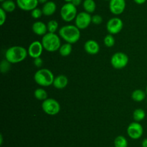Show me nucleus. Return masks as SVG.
<instances>
[{"instance_id":"nucleus-1","label":"nucleus","mask_w":147,"mask_h":147,"mask_svg":"<svg viewBox=\"0 0 147 147\" xmlns=\"http://www.w3.org/2000/svg\"><path fill=\"white\" fill-rule=\"evenodd\" d=\"M80 29L78 28L73 24L64 25L59 29V35L66 43L74 44L76 43L80 38Z\"/></svg>"},{"instance_id":"nucleus-2","label":"nucleus","mask_w":147,"mask_h":147,"mask_svg":"<svg viewBox=\"0 0 147 147\" xmlns=\"http://www.w3.org/2000/svg\"><path fill=\"white\" fill-rule=\"evenodd\" d=\"M28 52L26 48L20 46H14L9 48L5 52V59L11 64L20 63L27 58Z\"/></svg>"},{"instance_id":"nucleus-3","label":"nucleus","mask_w":147,"mask_h":147,"mask_svg":"<svg viewBox=\"0 0 147 147\" xmlns=\"http://www.w3.org/2000/svg\"><path fill=\"white\" fill-rule=\"evenodd\" d=\"M41 42L45 50L48 52L57 51L62 45L60 36L57 35L56 33H46L42 36Z\"/></svg>"},{"instance_id":"nucleus-4","label":"nucleus","mask_w":147,"mask_h":147,"mask_svg":"<svg viewBox=\"0 0 147 147\" xmlns=\"http://www.w3.org/2000/svg\"><path fill=\"white\" fill-rule=\"evenodd\" d=\"M34 82L38 85L44 87L53 84L55 76L53 72L48 69H40L34 75Z\"/></svg>"},{"instance_id":"nucleus-5","label":"nucleus","mask_w":147,"mask_h":147,"mask_svg":"<svg viewBox=\"0 0 147 147\" xmlns=\"http://www.w3.org/2000/svg\"><path fill=\"white\" fill-rule=\"evenodd\" d=\"M77 14V8L71 2L65 3L60 9V17L66 22L74 20Z\"/></svg>"},{"instance_id":"nucleus-6","label":"nucleus","mask_w":147,"mask_h":147,"mask_svg":"<svg viewBox=\"0 0 147 147\" xmlns=\"http://www.w3.org/2000/svg\"><path fill=\"white\" fill-rule=\"evenodd\" d=\"M42 110L49 115H56L60 111V105L56 99L53 98H47L42 101Z\"/></svg>"},{"instance_id":"nucleus-7","label":"nucleus","mask_w":147,"mask_h":147,"mask_svg":"<svg viewBox=\"0 0 147 147\" xmlns=\"http://www.w3.org/2000/svg\"><path fill=\"white\" fill-rule=\"evenodd\" d=\"M129 63V57L123 52H116L111 59V63L116 69H122L126 67Z\"/></svg>"},{"instance_id":"nucleus-8","label":"nucleus","mask_w":147,"mask_h":147,"mask_svg":"<svg viewBox=\"0 0 147 147\" xmlns=\"http://www.w3.org/2000/svg\"><path fill=\"white\" fill-rule=\"evenodd\" d=\"M92 22V16L86 12L78 13L75 19V25L80 30H85Z\"/></svg>"},{"instance_id":"nucleus-9","label":"nucleus","mask_w":147,"mask_h":147,"mask_svg":"<svg viewBox=\"0 0 147 147\" xmlns=\"http://www.w3.org/2000/svg\"><path fill=\"white\" fill-rule=\"evenodd\" d=\"M123 27V21L119 17H113L106 23V30L109 34L111 35H116L120 33Z\"/></svg>"},{"instance_id":"nucleus-10","label":"nucleus","mask_w":147,"mask_h":147,"mask_svg":"<svg viewBox=\"0 0 147 147\" xmlns=\"http://www.w3.org/2000/svg\"><path fill=\"white\" fill-rule=\"evenodd\" d=\"M144 133L143 126L139 122H132L127 128V134L132 139H139Z\"/></svg>"},{"instance_id":"nucleus-11","label":"nucleus","mask_w":147,"mask_h":147,"mask_svg":"<svg viewBox=\"0 0 147 147\" xmlns=\"http://www.w3.org/2000/svg\"><path fill=\"white\" fill-rule=\"evenodd\" d=\"M43 50H44V47H43L42 42L35 40L30 43L28 49H27V52H28L29 56L34 59L41 56V55L42 54Z\"/></svg>"},{"instance_id":"nucleus-12","label":"nucleus","mask_w":147,"mask_h":147,"mask_svg":"<svg viewBox=\"0 0 147 147\" xmlns=\"http://www.w3.org/2000/svg\"><path fill=\"white\" fill-rule=\"evenodd\" d=\"M126 6L125 0H111L109 1V10L115 15L122 14L126 9Z\"/></svg>"},{"instance_id":"nucleus-13","label":"nucleus","mask_w":147,"mask_h":147,"mask_svg":"<svg viewBox=\"0 0 147 147\" xmlns=\"http://www.w3.org/2000/svg\"><path fill=\"white\" fill-rule=\"evenodd\" d=\"M17 5L23 11H32L37 8L39 4L38 0H17Z\"/></svg>"},{"instance_id":"nucleus-14","label":"nucleus","mask_w":147,"mask_h":147,"mask_svg":"<svg viewBox=\"0 0 147 147\" xmlns=\"http://www.w3.org/2000/svg\"><path fill=\"white\" fill-rule=\"evenodd\" d=\"M84 50L90 55H96L100 50V46L98 43L94 40H88L85 43Z\"/></svg>"},{"instance_id":"nucleus-15","label":"nucleus","mask_w":147,"mask_h":147,"mask_svg":"<svg viewBox=\"0 0 147 147\" xmlns=\"http://www.w3.org/2000/svg\"><path fill=\"white\" fill-rule=\"evenodd\" d=\"M32 30L34 34L39 36H44L46 33H48L47 24L42 21L34 22L32 26Z\"/></svg>"},{"instance_id":"nucleus-16","label":"nucleus","mask_w":147,"mask_h":147,"mask_svg":"<svg viewBox=\"0 0 147 147\" xmlns=\"http://www.w3.org/2000/svg\"><path fill=\"white\" fill-rule=\"evenodd\" d=\"M68 84V79L65 75H58L55 77L54 82H53V86L57 89H64Z\"/></svg>"},{"instance_id":"nucleus-17","label":"nucleus","mask_w":147,"mask_h":147,"mask_svg":"<svg viewBox=\"0 0 147 147\" xmlns=\"http://www.w3.org/2000/svg\"><path fill=\"white\" fill-rule=\"evenodd\" d=\"M42 13L45 16L50 17V16L54 14L55 12H56L57 5H56L54 1H47L45 4H44L42 8Z\"/></svg>"},{"instance_id":"nucleus-18","label":"nucleus","mask_w":147,"mask_h":147,"mask_svg":"<svg viewBox=\"0 0 147 147\" xmlns=\"http://www.w3.org/2000/svg\"><path fill=\"white\" fill-rule=\"evenodd\" d=\"M17 7V3L14 2L13 0H5L1 2V7L6 12H12L15 10Z\"/></svg>"},{"instance_id":"nucleus-19","label":"nucleus","mask_w":147,"mask_h":147,"mask_svg":"<svg viewBox=\"0 0 147 147\" xmlns=\"http://www.w3.org/2000/svg\"><path fill=\"white\" fill-rule=\"evenodd\" d=\"M83 7L85 12L89 13H93L96 9V4L94 0H84Z\"/></svg>"},{"instance_id":"nucleus-20","label":"nucleus","mask_w":147,"mask_h":147,"mask_svg":"<svg viewBox=\"0 0 147 147\" xmlns=\"http://www.w3.org/2000/svg\"><path fill=\"white\" fill-rule=\"evenodd\" d=\"M58 50L60 56H63V57H67L72 53V50H73L72 44L68 43L62 44Z\"/></svg>"},{"instance_id":"nucleus-21","label":"nucleus","mask_w":147,"mask_h":147,"mask_svg":"<svg viewBox=\"0 0 147 147\" xmlns=\"http://www.w3.org/2000/svg\"><path fill=\"white\" fill-rule=\"evenodd\" d=\"M146 93L142 89H136L131 94V98L135 102H142L146 98Z\"/></svg>"},{"instance_id":"nucleus-22","label":"nucleus","mask_w":147,"mask_h":147,"mask_svg":"<svg viewBox=\"0 0 147 147\" xmlns=\"http://www.w3.org/2000/svg\"><path fill=\"white\" fill-rule=\"evenodd\" d=\"M146 117V112L143 109L141 108H137L134 111L133 113V118L134 121L136 122H141Z\"/></svg>"},{"instance_id":"nucleus-23","label":"nucleus","mask_w":147,"mask_h":147,"mask_svg":"<svg viewBox=\"0 0 147 147\" xmlns=\"http://www.w3.org/2000/svg\"><path fill=\"white\" fill-rule=\"evenodd\" d=\"M34 96L38 100L44 101L46 99H47V92H46L45 89L42 88H37L34 90Z\"/></svg>"},{"instance_id":"nucleus-24","label":"nucleus","mask_w":147,"mask_h":147,"mask_svg":"<svg viewBox=\"0 0 147 147\" xmlns=\"http://www.w3.org/2000/svg\"><path fill=\"white\" fill-rule=\"evenodd\" d=\"M114 147H128V141L123 135H118L114 140Z\"/></svg>"},{"instance_id":"nucleus-25","label":"nucleus","mask_w":147,"mask_h":147,"mask_svg":"<svg viewBox=\"0 0 147 147\" xmlns=\"http://www.w3.org/2000/svg\"><path fill=\"white\" fill-rule=\"evenodd\" d=\"M47 31L48 33H55L58 30L59 24L56 20H52L47 22Z\"/></svg>"},{"instance_id":"nucleus-26","label":"nucleus","mask_w":147,"mask_h":147,"mask_svg":"<svg viewBox=\"0 0 147 147\" xmlns=\"http://www.w3.org/2000/svg\"><path fill=\"white\" fill-rule=\"evenodd\" d=\"M115 38L113 37V35L111 34H108L106 35V37L103 39V43H104L105 46L108 48H111L113 47L115 45Z\"/></svg>"},{"instance_id":"nucleus-27","label":"nucleus","mask_w":147,"mask_h":147,"mask_svg":"<svg viewBox=\"0 0 147 147\" xmlns=\"http://www.w3.org/2000/svg\"><path fill=\"white\" fill-rule=\"evenodd\" d=\"M10 64H11V63H9L7 59L3 60L0 64V70H1V73L4 74L8 72L10 69Z\"/></svg>"},{"instance_id":"nucleus-28","label":"nucleus","mask_w":147,"mask_h":147,"mask_svg":"<svg viewBox=\"0 0 147 147\" xmlns=\"http://www.w3.org/2000/svg\"><path fill=\"white\" fill-rule=\"evenodd\" d=\"M43 14L42 13V10H40V8H35L34 9V10H32V11H31V16L32 18L34 19H36V20H37V19H40V17H42V15Z\"/></svg>"},{"instance_id":"nucleus-29","label":"nucleus","mask_w":147,"mask_h":147,"mask_svg":"<svg viewBox=\"0 0 147 147\" xmlns=\"http://www.w3.org/2000/svg\"><path fill=\"white\" fill-rule=\"evenodd\" d=\"M103 22V17L99 14H95L92 16V23L94 24H100Z\"/></svg>"},{"instance_id":"nucleus-30","label":"nucleus","mask_w":147,"mask_h":147,"mask_svg":"<svg viewBox=\"0 0 147 147\" xmlns=\"http://www.w3.org/2000/svg\"><path fill=\"white\" fill-rule=\"evenodd\" d=\"M6 20H7V12L2 8H0V25L2 26L5 23Z\"/></svg>"},{"instance_id":"nucleus-31","label":"nucleus","mask_w":147,"mask_h":147,"mask_svg":"<svg viewBox=\"0 0 147 147\" xmlns=\"http://www.w3.org/2000/svg\"><path fill=\"white\" fill-rule=\"evenodd\" d=\"M43 64V61L42 59L40 57L36 58L34 59V65L37 68H41Z\"/></svg>"},{"instance_id":"nucleus-32","label":"nucleus","mask_w":147,"mask_h":147,"mask_svg":"<svg viewBox=\"0 0 147 147\" xmlns=\"http://www.w3.org/2000/svg\"><path fill=\"white\" fill-rule=\"evenodd\" d=\"M82 2V0H72L71 3L73 4V5H75L76 7H78V6L80 5V4H81Z\"/></svg>"},{"instance_id":"nucleus-33","label":"nucleus","mask_w":147,"mask_h":147,"mask_svg":"<svg viewBox=\"0 0 147 147\" xmlns=\"http://www.w3.org/2000/svg\"><path fill=\"white\" fill-rule=\"evenodd\" d=\"M135 3L137 4H143L146 1V0H134Z\"/></svg>"},{"instance_id":"nucleus-34","label":"nucleus","mask_w":147,"mask_h":147,"mask_svg":"<svg viewBox=\"0 0 147 147\" xmlns=\"http://www.w3.org/2000/svg\"><path fill=\"white\" fill-rule=\"evenodd\" d=\"M142 147H147V138L144 139V141H142Z\"/></svg>"},{"instance_id":"nucleus-35","label":"nucleus","mask_w":147,"mask_h":147,"mask_svg":"<svg viewBox=\"0 0 147 147\" xmlns=\"http://www.w3.org/2000/svg\"><path fill=\"white\" fill-rule=\"evenodd\" d=\"M39 3H41V4H45L46 2H47V0H38Z\"/></svg>"},{"instance_id":"nucleus-36","label":"nucleus","mask_w":147,"mask_h":147,"mask_svg":"<svg viewBox=\"0 0 147 147\" xmlns=\"http://www.w3.org/2000/svg\"><path fill=\"white\" fill-rule=\"evenodd\" d=\"M64 1H65L66 3H67V2H71L72 0H64Z\"/></svg>"},{"instance_id":"nucleus-37","label":"nucleus","mask_w":147,"mask_h":147,"mask_svg":"<svg viewBox=\"0 0 147 147\" xmlns=\"http://www.w3.org/2000/svg\"><path fill=\"white\" fill-rule=\"evenodd\" d=\"M4 1H5V0H0V1H1V2H3Z\"/></svg>"},{"instance_id":"nucleus-38","label":"nucleus","mask_w":147,"mask_h":147,"mask_svg":"<svg viewBox=\"0 0 147 147\" xmlns=\"http://www.w3.org/2000/svg\"><path fill=\"white\" fill-rule=\"evenodd\" d=\"M146 95H147V86H146Z\"/></svg>"},{"instance_id":"nucleus-39","label":"nucleus","mask_w":147,"mask_h":147,"mask_svg":"<svg viewBox=\"0 0 147 147\" xmlns=\"http://www.w3.org/2000/svg\"><path fill=\"white\" fill-rule=\"evenodd\" d=\"M105 1H110L111 0H105Z\"/></svg>"}]
</instances>
